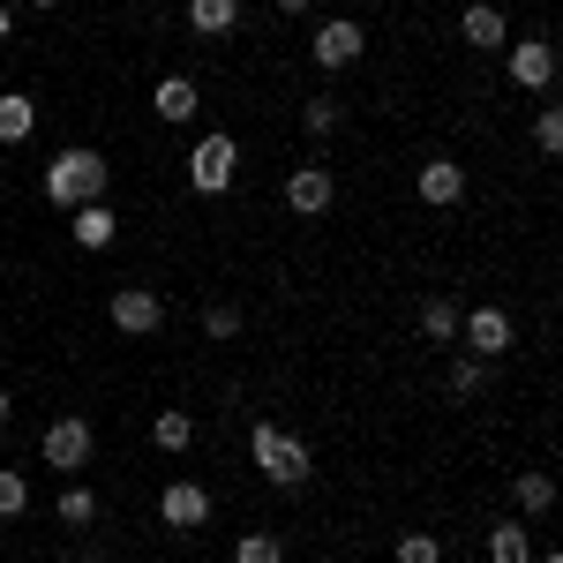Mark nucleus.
I'll use <instances>...</instances> for the list:
<instances>
[{
	"mask_svg": "<svg viewBox=\"0 0 563 563\" xmlns=\"http://www.w3.org/2000/svg\"><path fill=\"white\" fill-rule=\"evenodd\" d=\"M106 180H113V166H106L90 143H68V151L45 166V203H60V211H76V203H106Z\"/></svg>",
	"mask_w": 563,
	"mask_h": 563,
	"instance_id": "1",
	"label": "nucleus"
},
{
	"mask_svg": "<svg viewBox=\"0 0 563 563\" xmlns=\"http://www.w3.org/2000/svg\"><path fill=\"white\" fill-rule=\"evenodd\" d=\"M249 459H256V474L271 481V488H301V481L316 474L308 443H301V435H286L278 421H256V429H249Z\"/></svg>",
	"mask_w": 563,
	"mask_h": 563,
	"instance_id": "2",
	"label": "nucleus"
},
{
	"mask_svg": "<svg viewBox=\"0 0 563 563\" xmlns=\"http://www.w3.org/2000/svg\"><path fill=\"white\" fill-rule=\"evenodd\" d=\"M233 174H241V143H233L225 129L196 135V151H188V188H196V196H225Z\"/></svg>",
	"mask_w": 563,
	"mask_h": 563,
	"instance_id": "3",
	"label": "nucleus"
},
{
	"mask_svg": "<svg viewBox=\"0 0 563 563\" xmlns=\"http://www.w3.org/2000/svg\"><path fill=\"white\" fill-rule=\"evenodd\" d=\"M90 451H98V435H90V421H76V413H60V421L45 429V443H38V459L53 466V474H84Z\"/></svg>",
	"mask_w": 563,
	"mask_h": 563,
	"instance_id": "4",
	"label": "nucleus"
},
{
	"mask_svg": "<svg viewBox=\"0 0 563 563\" xmlns=\"http://www.w3.org/2000/svg\"><path fill=\"white\" fill-rule=\"evenodd\" d=\"M361 53H368V31H361L353 15H331V23H316V38H308V60H316V68H331V76H339V68H353Z\"/></svg>",
	"mask_w": 563,
	"mask_h": 563,
	"instance_id": "5",
	"label": "nucleus"
},
{
	"mask_svg": "<svg viewBox=\"0 0 563 563\" xmlns=\"http://www.w3.org/2000/svg\"><path fill=\"white\" fill-rule=\"evenodd\" d=\"M459 346L474 353V361L511 353V316H504V308H466V316H459Z\"/></svg>",
	"mask_w": 563,
	"mask_h": 563,
	"instance_id": "6",
	"label": "nucleus"
},
{
	"mask_svg": "<svg viewBox=\"0 0 563 563\" xmlns=\"http://www.w3.org/2000/svg\"><path fill=\"white\" fill-rule=\"evenodd\" d=\"M158 519L174 526V533L211 526V488H203V481H166V488H158Z\"/></svg>",
	"mask_w": 563,
	"mask_h": 563,
	"instance_id": "7",
	"label": "nucleus"
},
{
	"mask_svg": "<svg viewBox=\"0 0 563 563\" xmlns=\"http://www.w3.org/2000/svg\"><path fill=\"white\" fill-rule=\"evenodd\" d=\"M166 323V301H158V286H121L113 294V331H129V339H151Z\"/></svg>",
	"mask_w": 563,
	"mask_h": 563,
	"instance_id": "8",
	"label": "nucleus"
},
{
	"mask_svg": "<svg viewBox=\"0 0 563 563\" xmlns=\"http://www.w3.org/2000/svg\"><path fill=\"white\" fill-rule=\"evenodd\" d=\"M549 84H556V45L549 38H519L511 45V90H533V98H541Z\"/></svg>",
	"mask_w": 563,
	"mask_h": 563,
	"instance_id": "9",
	"label": "nucleus"
},
{
	"mask_svg": "<svg viewBox=\"0 0 563 563\" xmlns=\"http://www.w3.org/2000/svg\"><path fill=\"white\" fill-rule=\"evenodd\" d=\"M286 203L301 218H323L331 203H339V174L331 166H294V180H286Z\"/></svg>",
	"mask_w": 563,
	"mask_h": 563,
	"instance_id": "10",
	"label": "nucleus"
},
{
	"mask_svg": "<svg viewBox=\"0 0 563 563\" xmlns=\"http://www.w3.org/2000/svg\"><path fill=\"white\" fill-rule=\"evenodd\" d=\"M413 188H421V203H429V211H451V203L466 196V166H459V158H421Z\"/></svg>",
	"mask_w": 563,
	"mask_h": 563,
	"instance_id": "11",
	"label": "nucleus"
},
{
	"mask_svg": "<svg viewBox=\"0 0 563 563\" xmlns=\"http://www.w3.org/2000/svg\"><path fill=\"white\" fill-rule=\"evenodd\" d=\"M459 38L474 45V53H496V45H511V23H504V8H488V0H474V8L459 15Z\"/></svg>",
	"mask_w": 563,
	"mask_h": 563,
	"instance_id": "12",
	"label": "nucleus"
},
{
	"mask_svg": "<svg viewBox=\"0 0 563 563\" xmlns=\"http://www.w3.org/2000/svg\"><path fill=\"white\" fill-rule=\"evenodd\" d=\"M68 233H76V249H113L121 241V218L106 211V203H76L68 211Z\"/></svg>",
	"mask_w": 563,
	"mask_h": 563,
	"instance_id": "13",
	"label": "nucleus"
},
{
	"mask_svg": "<svg viewBox=\"0 0 563 563\" xmlns=\"http://www.w3.org/2000/svg\"><path fill=\"white\" fill-rule=\"evenodd\" d=\"M188 31L196 38H233L241 31V0H188Z\"/></svg>",
	"mask_w": 563,
	"mask_h": 563,
	"instance_id": "14",
	"label": "nucleus"
},
{
	"mask_svg": "<svg viewBox=\"0 0 563 563\" xmlns=\"http://www.w3.org/2000/svg\"><path fill=\"white\" fill-rule=\"evenodd\" d=\"M511 496H519L526 519H549V511H556V481L541 474V466H519V474H511Z\"/></svg>",
	"mask_w": 563,
	"mask_h": 563,
	"instance_id": "15",
	"label": "nucleus"
},
{
	"mask_svg": "<svg viewBox=\"0 0 563 563\" xmlns=\"http://www.w3.org/2000/svg\"><path fill=\"white\" fill-rule=\"evenodd\" d=\"M151 106H158V121H166V129H180V121H196V106H203V90L188 84V76H166Z\"/></svg>",
	"mask_w": 563,
	"mask_h": 563,
	"instance_id": "16",
	"label": "nucleus"
},
{
	"mask_svg": "<svg viewBox=\"0 0 563 563\" xmlns=\"http://www.w3.org/2000/svg\"><path fill=\"white\" fill-rule=\"evenodd\" d=\"M38 129V98L31 90H0V143H23Z\"/></svg>",
	"mask_w": 563,
	"mask_h": 563,
	"instance_id": "17",
	"label": "nucleus"
},
{
	"mask_svg": "<svg viewBox=\"0 0 563 563\" xmlns=\"http://www.w3.org/2000/svg\"><path fill=\"white\" fill-rule=\"evenodd\" d=\"M421 339L429 346H459V301L451 294H429L421 301Z\"/></svg>",
	"mask_w": 563,
	"mask_h": 563,
	"instance_id": "18",
	"label": "nucleus"
},
{
	"mask_svg": "<svg viewBox=\"0 0 563 563\" xmlns=\"http://www.w3.org/2000/svg\"><path fill=\"white\" fill-rule=\"evenodd\" d=\"M151 435H158V451H166V459H180V451L196 443V413H188V406H158Z\"/></svg>",
	"mask_w": 563,
	"mask_h": 563,
	"instance_id": "19",
	"label": "nucleus"
},
{
	"mask_svg": "<svg viewBox=\"0 0 563 563\" xmlns=\"http://www.w3.org/2000/svg\"><path fill=\"white\" fill-rule=\"evenodd\" d=\"M488 563H533V526H519V519L488 526Z\"/></svg>",
	"mask_w": 563,
	"mask_h": 563,
	"instance_id": "20",
	"label": "nucleus"
},
{
	"mask_svg": "<svg viewBox=\"0 0 563 563\" xmlns=\"http://www.w3.org/2000/svg\"><path fill=\"white\" fill-rule=\"evenodd\" d=\"M481 384H488V361L459 353V361H451V398H481Z\"/></svg>",
	"mask_w": 563,
	"mask_h": 563,
	"instance_id": "21",
	"label": "nucleus"
},
{
	"mask_svg": "<svg viewBox=\"0 0 563 563\" xmlns=\"http://www.w3.org/2000/svg\"><path fill=\"white\" fill-rule=\"evenodd\" d=\"M23 511H31V481L15 466H0V519H23Z\"/></svg>",
	"mask_w": 563,
	"mask_h": 563,
	"instance_id": "22",
	"label": "nucleus"
},
{
	"mask_svg": "<svg viewBox=\"0 0 563 563\" xmlns=\"http://www.w3.org/2000/svg\"><path fill=\"white\" fill-rule=\"evenodd\" d=\"M233 563H286V541H278V533H241Z\"/></svg>",
	"mask_w": 563,
	"mask_h": 563,
	"instance_id": "23",
	"label": "nucleus"
},
{
	"mask_svg": "<svg viewBox=\"0 0 563 563\" xmlns=\"http://www.w3.org/2000/svg\"><path fill=\"white\" fill-rule=\"evenodd\" d=\"M203 339H241V308L211 301V308H203Z\"/></svg>",
	"mask_w": 563,
	"mask_h": 563,
	"instance_id": "24",
	"label": "nucleus"
},
{
	"mask_svg": "<svg viewBox=\"0 0 563 563\" xmlns=\"http://www.w3.org/2000/svg\"><path fill=\"white\" fill-rule=\"evenodd\" d=\"M533 143H541V158H556V151H563V113H556V106L533 113Z\"/></svg>",
	"mask_w": 563,
	"mask_h": 563,
	"instance_id": "25",
	"label": "nucleus"
},
{
	"mask_svg": "<svg viewBox=\"0 0 563 563\" xmlns=\"http://www.w3.org/2000/svg\"><path fill=\"white\" fill-rule=\"evenodd\" d=\"M98 519V496L90 488H60V526H90Z\"/></svg>",
	"mask_w": 563,
	"mask_h": 563,
	"instance_id": "26",
	"label": "nucleus"
},
{
	"mask_svg": "<svg viewBox=\"0 0 563 563\" xmlns=\"http://www.w3.org/2000/svg\"><path fill=\"white\" fill-rule=\"evenodd\" d=\"M398 563H443V541L435 533H398Z\"/></svg>",
	"mask_w": 563,
	"mask_h": 563,
	"instance_id": "27",
	"label": "nucleus"
},
{
	"mask_svg": "<svg viewBox=\"0 0 563 563\" xmlns=\"http://www.w3.org/2000/svg\"><path fill=\"white\" fill-rule=\"evenodd\" d=\"M301 129L308 135H331V129H339V98H308V106H301Z\"/></svg>",
	"mask_w": 563,
	"mask_h": 563,
	"instance_id": "28",
	"label": "nucleus"
},
{
	"mask_svg": "<svg viewBox=\"0 0 563 563\" xmlns=\"http://www.w3.org/2000/svg\"><path fill=\"white\" fill-rule=\"evenodd\" d=\"M308 8H316V0H278V15H308Z\"/></svg>",
	"mask_w": 563,
	"mask_h": 563,
	"instance_id": "29",
	"label": "nucleus"
},
{
	"mask_svg": "<svg viewBox=\"0 0 563 563\" xmlns=\"http://www.w3.org/2000/svg\"><path fill=\"white\" fill-rule=\"evenodd\" d=\"M8 38H15V15H8V8H0V45H8Z\"/></svg>",
	"mask_w": 563,
	"mask_h": 563,
	"instance_id": "30",
	"label": "nucleus"
},
{
	"mask_svg": "<svg viewBox=\"0 0 563 563\" xmlns=\"http://www.w3.org/2000/svg\"><path fill=\"white\" fill-rule=\"evenodd\" d=\"M533 563H563V556H556V549H549V556H533Z\"/></svg>",
	"mask_w": 563,
	"mask_h": 563,
	"instance_id": "31",
	"label": "nucleus"
},
{
	"mask_svg": "<svg viewBox=\"0 0 563 563\" xmlns=\"http://www.w3.org/2000/svg\"><path fill=\"white\" fill-rule=\"evenodd\" d=\"M0 421H8V390H0Z\"/></svg>",
	"mask_w": 563,
	"mask_h": 563,
	"instance_id": "32",
	"label": "nucleus"
},
{
	"mask_svg": "<svg viewBox=\"0 0 563 563\" xmlns=\"http://www.w3.org/2000/svg\"><path fill=\"white\" fill-rule=\"evenodd\" d=\"M31 8H53V0H31Z\"/></svg>",
	"mask_w": 563,
	"mask_h": 563,
	"instance_id": "33",
	"label": "nucleus"
},
{
	"mask_svg": "<svg viewBox=\"0 0 563 563\" xmlns=\"http://www.w3.org/2000/svg\"><path fill=\"white\" fill-rule=\"evenodd\" d=\"M158 8H166V0H158Z\"/></svg>",
	"mask_w": 563,
	"mask_h": 563,
	"instance_id": "34",
	"label": "nucleus"
}]
</instances>
